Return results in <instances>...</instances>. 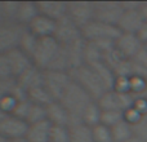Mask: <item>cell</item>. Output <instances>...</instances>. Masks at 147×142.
Returning a JSON list of instances; mask_svg holds the SVG:
<instances>
[{
    "label": "cell",
    "mask_w": 147,
    "mask_h": 142,
    "mask_svg": "<svg viewBox=\"0 0 147 142\" xmlns=\"http://www.w3.org/2000/svg\"><path fill=\"white\" fill-rule=\"evenodd\" d=\"M133 107L140 112L141 115H147V98L145 96H138L134 98Z\"/></svg>",
    "instance_id": "7bdbcfd3"
},
{
    "label": "cell",
    "mask_w": 147,
    "mask_h": 142,
    "mask_svg": "<svg viewBox=\"0 0 147 142\" xmlns=\"http://www.w3.org/2000/svg\"><path fill=\"white\" fill-rule=\"evenodd\" d=\"M14 84H16L14 79L13 80H0V99L3 97L8 96V94H10Z\"/></svg>",
    "instance_id": "ee69618b"
},
{
    "label": "cell",
    "mask_w": 147,
    "mask_h": 142,
    "mask_svg": "<svg viewBox=\"0 0 147 142\" xmlns=\"http://www.w3.org/2000/svg\"><path fill=\"white\" fill-rule=\"evenodd\" d=\"M90 67L94 70V72L97 74V76H98L99 80L102 81V84H103V87L106 88V91H112L115 79H116L114 71L110 69L103 61L97 62V64L92 65Z\"/></svg>",
    "instance_id": "cb8c5ba5"
},
{
    "label": "cell",
    "mask_w": 147,
    "mask_h": 142,
    "mask_svg": "<svg viewBox=\"0 0 147 142\" xmlns=\"http://www.w3.org/2000/svg\"><path fill=\"white\" fill-rule=\"evenodd\" d=\"M103 61V54L98 49V47L92 41L85 40V47H84V65L92 66L97 62Z\"/></svg>",
    "instance_id": "83f0119b"
},
{
    "label": "cell",
    "mask_w": 147,
    "mask_h": 142,
    "mask_svg": "<svg viewBox=\"0 0 147 142\" xmlns=\"http://www.w3.org/2000/svg\"><path fill=\"white\" fill-rule=\"evenodd\" d=\"M124 10H137L141 7V1H120Z\"/></svg>",
    "instance_id": "f6af8a7d"
},
{
    "label": "cell",
    "mask_w": 147,
    "mask_h": 142,
    "mask_svg": "<svg viewBox=\"0 0 147 142\" xmlns=\"http://www.w3.org/2000/svg\"><path fill=\"white\" fill-rule=\"evenodd\" d=\"M47 70H53V71H70L69 69V61H67V54L66 49L63 45H61V48L58 49L57 54L54 56V58L52 60V62L49 64Z\"/></svg>",
    "instance_id": "f1b7e54d"
},
{
    "label": "cell",
    "mask_w": 147,
    "mask_h": 142,
    "mask_svg": "<svg viewBox=\"0 0 147 142\" xmlns=\"http://www.w3.org/2000/svg\"><path fill=\"white\" fill-rule=\"evenodd\" d=\"M132 61L134 62V64H137L138 66L147 69V47L146 45H143L142 48L138 51V53L133 57Z\"/></svg>",
    "instance_id": "b9f144b4"
},
{
    "label": "cell",
    "mask_w": 147,
    "mask_h": 142,
    "mask_svg": "<svg viewBox=\"0 0 147 142\" xmlns=\"http://www.w3.org/2000/svg\"><path fill=\"white\" fill-rule=\"evenodd\" d=\"M47 120V110L45 106H40V105L31 103L30 110H28L27 118H26V123L28 125L35 124V123H40Z\"/></svg>",
    "instance_id": "f546056e"
},
{
    "label": "cell",
    "mask_w": 147,
    "mask_h": 142,
    "mask_svg": "<svg viewBox=\"0 0 147 142\" xmlns=\"http://www.w3.org/2000/svg\"><path fill=\"white\" fill-rule=\"evenodd\" d=\"M134 98L136 97L132 93H117L115 91H107L102 94L101 98L97 99V102L102 111L117 110V111L124 112L125 110L133 106Z\"/></svg>",
    "instance_id": "8992f818"
},
{
    "label": "cell",
    "mask_w": 147,
    "mask_h": 142,
    "mask_svg": "<svg viewBox=\"0 0 147 142\" xmlns=\"http://www.w3.org/2000/svg\"><path fill=\"white\" fill-rule=\"evenodd\" d=\"M9 142H27V140H26L25 137H22V138H14V140H9Z\"/></svg>",
    "instance_id": "f907efd6"
},
{
    "label": "cell",
    "mask_w": 147,
    "mask_h": 142,
    "mask_svg": "<svg viewBox=\"0 0 147 142\" xmlns=\"http://www.w3.org/2000/svg\"><path fill=\"white\" fill-rule=\"evenodd\" d=\"M133 132L136 137L141 138L143 142H147V115L142 116L137 124L133 125Z\"/></svg>",
    "instance_id": "f35d334b"
},
{
    "label": "cell",
    "mask_w": 147,
    "mask_h": 142,
    "mask_svg": "<svg viewBox=\"0 0 147 142\" xmlns=\"http://www.w3.org/2000/svg\"><path fill=\"white\" fill-rule=\"evenodd\" d=\"M17 102L18 101L12 96V94H8V96L3 97V98L0 99V109H1L4 112H7V114L10 115Z\"/></svg>",
    "instance_id": "ab89813d"
},
{
    "label": "cell",
    "mask_w": 147,
    "mask_h": 142,
    "mask_svg": "<svg viewBox=\"0 0 147 142\" xmlns=\"http://www.w3.org/2000/svg\"><path fill=\"white\" fill-rule=\"evenodd\" d=\"M137 36L143 45H147V22H145L142 25V27L140 28V31L137 32Z\"/></svg>",
    "instance_id": "bcb514c9"
},
{
    "label": "cell",
    "mask_w": 147,
    "mask_h": 142,
    "mask_svg": "<svg viewBox=\"0 0 147 142\" xmlns=\"http://www.w3.org/2000/svg\"><path fill=\"white\" fill-rule=\"evenodd\" d=\"M69 72L71 75L72 81H75L80 88H83L94 101L99 99L102 97V94L105 92H107L103 84H102V81L99 80V78L97 76V74L94 72V70L90 66L81 65V66L76 67V69L69 71Z\"/></svg>",
    "instance_id": "7a4b0ae2"
},
{
    "label": "cell",
    "mask_w": 147,
    "mask_h": 142,
    "mask_svg": "<svg viewBox=\"0 0 147 142\" xmlns=\"http://www.w3.org/2000/svg\"><path fill=\"white\" fill-rule=\"evenodd\" d=\"M93 132V142H114L111 135V128L103 124H98L92 128Z\"/></svg>",
    "instance_id": "1f68e13d"
},
{
    "label": "cell",
    "mask_w": 147,
    "mask_h": 142,
    "mask_svg": "<svg viewBox=\"0 0 147 142\" xmlns=\"http://www.w3.org/2000/svg\"><path fill=\"white\" fill-rule=\"evenodd\" d=\"M45 110L47 120L52 125H65V127H67L71 122L70 114L59 101H52L51 103L45 106Z\"/></svg>",
    "instance_id": "e0dca14e"
},
{
    "label": "cell",
    "mask_w": 147,
    "mask_h": 142,
    "mask_svg": "<svg viewBox=\"0 0 147 142\" xmlns=\"http://www.w3.org/2000/svg\"><path fill=\"white\" fill-rule=\"evenodd\" d=\"M124 142H143L141 138H138V137H136V136H133V137H130L129 140H127V141H124Z\"/></svg>",
    "instance_id": "681fc988"
},
{
    "label": "cell",
    "mask_w": 147,
    "mask_h": 142,
    "mask_svg": "<svg viewBox=\"0 0 147 142\" xmlns=\"http://www.w3.org/2000/svg\"><path fill=\"white\" fill-rule=\"evenodd\" d=\"M59 48H61V44L53 36L39 39L38 47H36L35 53L32 56V64L40 70L45 71Z\"/></svg>",
    "instance_id": "5b68a950"
},
{
    "label": "cell",
    "mask_w": 147,
    "mask_h": 142,
    "mask_svg": "<svg viewBox=\"0 0 147 142\" xmlns=\"http://www.w3.org/2000/svg\"><path fill=\"white\" fill-rule=\"evenodd\" d=\"M28 129V124L25 120L16 118L13 115H7L0 122V136L5 137L7 140L22 138L26 136Z\"/></svg>",
    "instance_id": "8fae6325"
},
{
    "label": "cell",
    "mask_w": 147,
    "mask_h": 142,
    "mask_svg": "<svg viewBox=\"0 0 147 142\" xmlns=\"http://www.w3.org/2000/svg\"><path fill=\"white\" fill-rule=\"evenodd\" d=\"M101 116H102V109L99 107L98 102L92 101L86 106V109L84 110L83 116H81V122L93 128L96 125L101 124Z\"/></svg>",
    "instance_id": "d4e9b609"
},
{
    "label": "cell",
    "mask_w": 147,
    "mask_h": 142,
    "mask_svg": "<svg viewBox=\"0 0 147 142\" xmlns=\"http://www.w3.org/2000/svg\"><path fill=\"white\" fill-rule=\"evenodd\" d=\"M7 57L9 61L10 69H12V74L14 80L21 75L22 72H25L30 66H32V60L27 56L26 53H23L21 49L13 48L9 52H7Z\"/></svg>",
    "instance_id": "5bb4252c"
},
{
    "label": "cell",
    "mask_w": 147,
    "mask_h": 142,
    "mask_svg": "<svg viewBox=\"0 0 147 142\" xmlns=\"http://www.w3.org/2000/svg\"><path fill=\"white\" fill-rule=\"evenodd\" d=\"M66 16L74 23L83 28L94 20V3L93 1H67Z\"/></svg>",
    "instance_id": "52a82bcc"
},
{
    "label": "cell",
    "mask_w": 147,
    "mask_h": 142,
    "mask_svg": "<svg viewBox=\"0 0 147 142\" xmlns=\"http://www.w3.org/2000/svg\"><path fill=\"white\" fill-rule=\"evenodd\" d=\"M23 28H25L23 26L16 22L0 23V54L7 53L13 48H17Z\"/></svg>",
    "instance_id": "30bf717a"
},
{
    "label": "cell",
    "mask_w": 147,
    "mask_h": 142,
    "mask_svg": "<svg viewBox=\"0 0 147 142\" xmlns=\"http://www.w3.org/2000/svg\"><path fill=\"white\" fill-rule=\"evenodd\" d=\"M67 128H69L70 142H93L92 127L86 125L81 120L71 122L67 125Z\"/></svg>",
    "instance_id": "44dd1931"
},
{
    "label": "cell",
    "mask_w": 147,
    "mask_h": 142,
    "mask_svg": "<svg viewBox=\"0 0 147 142\" xmlns=\"http://www.w3.org/2000/svg\"><path fill=\"white\" fill-rule=\"evenodd\" d=\"M7 115H9V114H7V112H4L1 109H0V122H1V120L4 119V118L7 116Z\"/></svg>",
    "instance_id": "816d5d0a"
},
{
    "label": "cell",
    "mask_w": 147,
    "mask_h": 142,
    "mask_svg": "<svg viewBox=\"0 0 147 142\" xmlns=\"http://www.w3.org/2000/svg\"><path fill=\"white\" fill-rule=\"evenodd\" d=\"M124 120V112L117 111V110H107V111H102L101 116V124L106 125V127L111 128Z\"/></svg>",
    "instance_id": "4dcf8cb0"
},
{
    "label": "cell",
    "mask_w": 147,
    "mask_h": 142,
    "mask_svg": "<svg viewBox=\"0 0 147 142\" xmlns=\"http://www.w3.org/2000/svg\"><path fill=\"white\" fill-rule=\"evenodd\" d=\"M49 142H70L69 128L65 125H52Z\"/></svg>",
    "instance_id": "836d02e7"
},
{
    "label": "cell",
    "mask_w": 147,
    "mask_h": 142,
    "mask_svg": "<svg viewBox=\"0 0 147 142\" xmlns=\"http://www.w3.org/2000/svg\"><path fill=\"white\" fill-rule=\"evenodd\" d=\"M13 79L14 78L7 54H0V80H13Z\"/></svg>",
    "instance_id": "8d00e7d4"
},
{
    "label": "cell",
    "mask_w": 147,
    "mask_h": 142,
    "mask_svg": "<svg viewBox=\"0 0 147 142\" xmlns=\"http://www.w3.org/2000/svg\"><path fill=\"white\" fill-rule=\"evenodd\" d=\"M66 49L67 61H69V69L70 71L76 69V67L84 65V47H85V39L80 38L72 43L63 45Z\"/></svg>",
    "instance_id": "ac0fdd59"
},
{
    "label": "cell",
    "mask_w": 147,
    "mask_h": 142,
    "mask_svg": "<svg viewBox=\"0 0 147 142\" xmlns=\"http://www.w3.org/2000/svg\"><path fill=\"white\" fill-rule=\"evenodd\" d=\"M112 91L117 93H130V78L129 76H116Z\"/></svg>",
    "instance_id": "74e56055"
},
{
    "label": "cell",
    "mask_w": 147,
    "mask_h": 142,
    "mask_svg": "<svg viewBox=\"0 0 147 142\" xmlns=\"http://www.w3.org/2000/svg\"><path fill=\"white\" fill-rule=\"evenodd\" d=\"M27 99L31 103L40 105V106H47V105H49L52 101H54L44 87H38V88H34V89H31V91H28Z\"/></svg>",
    "instance_id": "4316f807"
},
{
    "label": "cell",
    "mask_w": 147,
    "mask_h": 142,
    "mask_svg": "<svg viewBox=\"0 0 147 142\" xmlns=\"http://www.w3.org/2000/svg\"><path fill=\"white\" fill-rule=\"evenodd\" d=\"M16 83L23 88L26 92L31 91L34 88H38V87H43L44 83V71L40 70L39 67H36L35 65L30 66L25 72H22L17 79H16Z\"/></svg>",
    "instance_id": "4fadbf2b"
},
{
    "label": "cell",
    "mask_w": 147,
    "mask_h": 142,
    "mask_svg": "<svg viewBox=\"0 0 147 142\" xmlns=\"http://www.w3.org/2000/svg\"><path fill=\"white\" fill-rule=\"evenodd\" d=\"M72 79L69 71H44V83L43 87L48 91L51 97L54 101H59L69 85L71 84Z\"/></svg>",
    "instance_id": "3957f363"
},
{
    "label": "cell",
    "mask_w": 147,
    "mask_h": 142,
    "mask_svg": "<svg viewBox=\"0 0 147 142\" xmlns=\"http://www.w3.org/2000/svg\"><path fill=\"white\" fill-rule=\"evenodd\" d=\"M147 91V78L143 76H130V93L134 97L143 96Z\"/></svg>",
    "instance_id": "d6a6232c"
},
{
    "label": "cell",
    "mask_w": 147,
    "mask_h": 142,
    "mask_svg": "<svg viewBox=\"0 0 147 142\" xmlns=\"http://www.w3.org/2000/svg\"><path fill=\"white\" fill-rule=\"evenodd\" d=\"M51 128L52 124L48 120L31 124L28 125V129L25 138L27 140V142H49Z\"/></svg>",
    "instance_id": "ffe728a7"
},
{
    "label": "cell",
    "mask_w": 147,
    "mask_h": 142,
    "mask_svg": "<svg viewBox=\"0 0 147 142\" xmlns=\"http://www.w3.org/2000/svg\"><path fill=\"white\" fill-rule=\"evenodd\" d=\"M39 43V38L35 36L31 31H28L27 27L23 28L22 34L20 36V40H18V45L17 48L21 49L23 53H26L31 60H32V56L35 53V49L38 47Z\"/></svg>",
    "instance_id": "603a6c76"
},
{
    "label": "cell",
    "mask_w": 147,
    "mask_h": 142,
    "mask_svg": "<svg viewBox=\"0 0 147 142\" xmlns=\"http://www.w3.org/2000/svg\"><path fill=\"white\" fill-rule=\"evenodd\" d=\"M145 23L142 16L140 13V9L137 10H124L121 18H120L117 27L121 32L125 34H136L140 31L142 25Z\"/></svg>",
    "instance_id": "9a60e30c"
},
{
    "label": "cell",
    "mask_w": 147,
    "mask_h": 142,
    "mask_svg": "<svg viewBox=\"0 0 147 142\" xmlns=\"http://www.w3.org/2000/svg\"><path fill=\"white\" fill-rule=\"evenodd\" d=\"M5 22V18H4V13H3V5L1 1H0V23H4Z\"/></svg>",
    "instance_id": "c3c4849f"
},
{
    "label": "cell",
    "mask_w": 147,
    "mask_h": 142,
    "mask_svg": "<svg viewBox=\"0 0 147 142\" xmlns=\"http://www.w3.org/2000/svg\"><path fill=\"white\" fill-rule=\"evenodd\" d=\"M140 13H141V16H142L143 21L147 22V1H141Z\"/></svg>",
    "instance_id": "7dc6e473"
},
{
    "label": "cell",
    "mask_w": 147,
    "mask_h": 142,
    "mask_svg": "<svg viewBox=\"0 0 147 142\" xmlns=\"http://www.w3.org/2000/svg\"><path fill=\"white\" fill-rule=\"evenodd\" d=\"M28 31L34 34L35 36H38L39 39L41 38H49L53 36L54 28H56V21L51 20V18L45 17V16L39 13L35 18L30 22V25L27 26Z\"/></svg>",
    "instance_id": "2e32d148"
},
{
    "label": "cell",
    "mask_w": 147,
    "mask_h": 142,
    "mask_svg": "<svg viewBox=\"0 0 147 142\" xmlns=\"http://www.w3.org/2000/svg\"><path fill=\"white\" fill-rule=\"evenodd\" d=\"M111 135H112L114 142H124L134 136L133 125H130L129 123H127L125 120H121V122L117 123L116 125L111 127Z\"/></svg>",
    "instance_id": "484cf974"
},
{
    "label": "cell",
    "mask_w": 147,
    "mask_h": 142,
    "mask_svg": "<svg viewBox=\"0 0 147 142\" xmlns=\"http://www.w3.org/2000/svg\"><path fill=\"white\" fill-rule=\"evenodd\" d=\"M53 38L61 45H67V44L83 38V35H81V28L76 23H74L67 16H65L63 18L56 22Z\"/></svg>",
    "instance_id": "9c48e42d"
},
{
    "label": "cell",
    "mask_w": 147,
    "mask_h": 142,
    "mask_svg": "<svg viewBox=\"0 0 147 142\" xmlns=\"http://www.w3.org/2000/svg\"><path fill=\"white\" fill-rule=\"evenodd\" d=\"M143 96H145V97H146V98H147V91L145 92V94H143Z\"/></svg>",
    "instance_id": "db71d44e"
},
{
    "label": "cell",
    "mask_w": 147,
    "mask_h": 142,
    "mask_svg": "<svg viewBox=\"0 0 147 142\" xmlns=\"http://www.w3.org/2000/svg\"><path fill=\"white\" fill-rule=\"evenodd\" d=\"M142 116H145V115H141L133 106L124 111V120L127 123H129L130 125H136L141 119H142Z\"/></svg>",
    "instance_id": "60d3db41"
},
{
    "label": "cell",
    "mask_w": 147,
    "mask_h": 142,
    "mask_svg": "<svg viewBox=\"0 0 147 142\" xmlns=\"http://www.w3.org/2000/svg\"><path fill=\"white\" fill-rule=\"evenodd\" d=\"M39 13L53 21H58L66 16L67 3L65 1H36Z\"/></svg>",
    "instance_id": "d6986e66"
},
{
    "label": "cell",
    "mask_w": 147,
    "mask_h": 142,
    "mask_svg": "<svg viewBox=\"0 0 147 142\" xmlns=\"http://www.w3.org/2000/svg\"><path fill=\"white\" fill-rule=\"evenodd\" d=\"M94 3V20L109 25L117 26L124 9L120 1H93Z\"/></svg>",
    "instance_id": "ba28073f"
},
{
    "label": "cell",
    "mask_w": 147,
    "mask_h": 142,
    "mask_svg": "<svg viewBox=\"0 0 147 142\" xmlns=\"http://www.w3.org/2000/svg\"><path fill=\"white\" fill-rule=\"evenodd\" d=\"M92 101H94V99L83 88H80L75 81H71L69 88L66 89V92H65L63 96L59 99V102L63 105V107L70 114L71 122H79V120H81L84 110L86 109V106Z\"/></svg>",
    "instance_id": "6da1fadb"
},
{
    "label": "cell",
    "mask_w": 147,
    "mask_h": 142,
    "mask_svg": "<svg viewBox=\"0 0 147 142\" xmlns=\"http://www.w3.org/2000/svg\"><path fill=\"white\" fill-rule=\"evenodd\" d=\"M39 14V9L36 1H20V8H18L17 18L16 23L27 27L30 22Z\"/></svg>",
    "instance_id": "7402d4cb"
},
{
    "label": "cell",
    "mask_w": 147,
    "mask_h": 142,
    "mask_svg": "<svg viewBox=\"0 0 147 142\" xmlns=\"http://www.w3.org/2000/svg\"><path fill=\"white\" fill-rule=\"evenodd\" d=\"M0 142H9V140H7L5 137H3V136H0Z\"/></svg>",
    "instance_id": "f5cc1de1"
},
{
    "label": "cell",
    "mask_w": 147,
    "mask_h": 142,
    "mask_svg": "<svg viewBox=\"0 0 147 142\" xmlns=\"http://www.w3.org/2000/svg\"><path fill=\"white\" fill-rule=\"evenodd\" d=\"M30 106H31V102L28 99H22V101H18L16 103L14 109H13L12 114L13 116L16 118H20V119L25 120L26 122V118H27V114H28V110H30Z\"/></svg>",
    "instance_id": "d590c367"
},
{
    "label": "cell",
    "mask_w": 147,
    "mask_h": 142,
    "mask_svg": "<svg viewBox=\"0 0 147 142\" xmlns=\"http://www.w3.org/2000/svg\"><path fill=\"white\" fill-rule=\"evenodd\" d=\"M121 31L117 26L109 25V23L101 22V21L93 20L86 26L81 28V35L86 41H98V40H115L120 36Z\"/></svg>",
    "instance_id": "277c9868"
},
{
    "label": "cell",
    "mask_w": 147,
    "mask_h": 142,
    "mask_svg": "<svg viewBox=\"0 0 147 142\" xmlns=\"http://www.w3.org/2000/svg\"><path fill=\"white\" fill-rule=\"evenodd\" d=\"M142 47V41L138 39V36L136 34L121 32L119 38L116 39V41H115V48L127 60H132Z\"/></svg>",
    "instance_id": "7c38bea8"
},
{
    "label": "cell",
    "mask_w": 147,
    "mask_h": 142,
    "mask_svg": "<svg viewBox=\"0 0 147 142\" xmlns=\"http://www.w3.org/2000/svg\"><path fill=\"white\" fill-rule=\"evenodd\" d=\"M5 22H16L20 1H1Z\"/></svg>",
    "instance_id": "e575fe53"
}]
</instances>
